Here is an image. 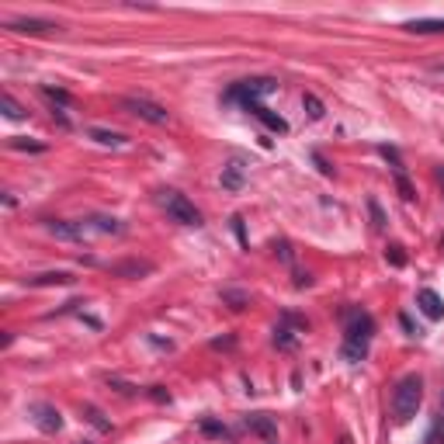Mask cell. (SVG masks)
Listing matches in <instances>:
<instances>
[{
    "instance_id": "obj_21",
    "label": "cell",
    "mask_w": 444,
    "mask_h": 444,
    "mask_svg": "<svg viewBox=\"0 0 444 444\" xmlns=\"http://www.w3.org/2000/svg\"><path fill=\"white\" fill-rule=\"evenodd\" d=\"M202 434L219 438V441H229V427H226V424H215V420H208V416L202 420Z\"/></svg>"
},
{
    "instance_id": "obj_14",
    "label": "cell",
    "mask_w": 444,
    "mask_h": 444,
    "mask_svg": "<svg viewBox=\"0 0 444 444\" xmlns=\"http://www.w3.org/2000/svg\"><path fill=\"white\" fill-rule=\"evenodd\" d=\"M87 226H90V229H97V233H112V236H121V233H125L121 219H115V215H90V219H87Z\"/></svg>"
},
{
    "instance_id": "obj_31",
    "label": "cell",
    "mask_w": 444,
    "mask_h": 444,
    "mask_svg": "<svg viewBox=\"0 0 444 444\" xmlns=\"http://www.w3.org/2000/svg\"><path fill=\"white\" fill-rule=\"evenodd\" d=\"M233 229H236L240 243H246V236H243V219H240V215H233Z\"/></svg>"
},
{
    "instance_id": "obj_1",
    "label": "cell",
    "mask_w": 444,
    "mask_h": 444,
    "mask_svg": "<svg viewBox=\"0 0 444 444\" xmlns=\"http://www.w3.org/2000/svg\"><path fill=\"white\" fill-rule=\"evenodd\" d=\"M371 333H375V320L364 309H344V347H340L344 361H361L368 354Z\"/></svg>"
},
{
    "instance_id": "obj_5",
    "label": "cell",
    "mask_w": 444,
    "mask_h": 444,
    "mask_svg": "<svg viewBox=\"0 0 444 444\" xmlns=\"http://www.w3.org/2000/svg\"><path fill=\"white\" fill-rule=\"evenodd\" d=\"M121 108L132 112L136 119L150 121V125H167L170 121V112L163 104H157V101H150V97H121Z\"/></svg>"
},
{
    "instance_id": "obj_9",
    "label": "cell",
    "mask_w": 444,
    "mask_h": 444,
    "mask_svg": "<svg viewBox=\"0 0 444 444\" xmlns=\"http://www.w3.org/2000/svg\"><path fill=\"white\" fill-rule=\"evenodd\" d=\"M11 32H21V35H42V32H52L56 21H45V18H14L7 21Z\"/></svg>"
},
{
    "instance_id": "obj_34",
    "label": "cell",
    "mask_w": 444,
    "mask_h": 444,
    "mask_svg": "<svg viewBox=\"0 0 444 444\" xmlns=\"http://www.w3.org/2000/svg\"><path fill=\"white\" fill-rule=\"evenodd\" d=\"M337 444H354V441H351V434H344V438H340Z\"/></svg>"
},
{
    "instance_id": "obj_33",
    "label": "cell",
    "mask_w": 444,
    "mask_h": 444,
    "mask_svg": "<svg viewBox=\"0 0 444 444\" xmlns=\"http://www.w3.org/2000/svg\"><path fill=\"white\" fill-rule=\"evenodd\" d=\"M438 184H441V191H444V163L438 167Z\"/></svg>"
},
{
    "instance_id": "obj_10",
    "label": "cell",
    "mask_w": 444,
    "mask_h": 444,
    "mask_svg": "<svg viewBox=\"0 0 444 444\" xmlns=\"http://www.w3.org/2000/svg\"><path fill=\"white\" fill-rule=\"evenodd\" d=\"M243 108H246V112H250L253 119H260V121H264V125H268L271 132H278V136H282V132H288V121H284L282 115H275L271 108H264L260 101H253V104H243Z\"/></svg>"
},
{
    "instance_id": "obj_12",
    "label": "cell",
    "mask_w": 444,
    "mask_h": 444,
    "mask_svg": "<svg viewBox=\"0 0 444 444\" xmlns=\"http://www.w3.org/2000/svg\"><path fill=\"white\" fill-rule=\"evenodd\" d=\"M246 427H250L253 434H260L264 441H275V438H278V427H275V420H271L268 413H250V416H246Z\"/></svg>"
},
{
    "instance_id": "obj_17",
    "label": "cell",
    "mask_w": 444,
    "mask_h": 444,
    "mask_svg": "<svg viewBox=\"0 0 444 444\" xmlns=\"http://www.w3.org/2000/svg\"><path fill=\"white\" fill-rule=\"evenodd\" d=\"M222 188H226V191H240L243 188V167L240 163L222 167Z\"/></svg>"
},
{
    "instance_id": "obj_22",
    "label": "cell",
    "mask_w": 444,
    "mask_h": 444,
    "mask_svg": "<svg viewBox=\"0 0 444 444\" xmlns=\"http://www.w3.org/2000/svg\"><path fill=\"white\" fill-rule=\"evenodd\" d=\"M275 344H278L282 351H292V347H295V333H292L288 326H278V330H275Z\"/></svg>"
},
{
    "instance_id": "obj_3",
    "label": "cell",
    "mask_w": 444,
    "mask_h": 444,
    "mask_svg": "<svg viewBox=\"0 0 444 444\" xmlns=\"http://www.w3.org/2000/svg\"><path fill=\"white\" fill-rule=\"evenodd\" d=\"M160 205L163 212L170 215V222H177V226H202V212L195 208V202H188L181 191H174V188H163L160 191Z\"/></svg>"
},
{
    "instance_id": "obj_6",
    "label": "cell",
    "mask_w": 444,
    "mask_h": 444,
    "mask_svg": "<svg viewBox=\"0 0 444 444\" xmlns=\"http://www.w3.org/2000/svg\"><path fill=\"white\" fill-rule=\"evenodd\" d=\"M45 229L56 236V240H66V243H83L90 236V226L87 222H73V219H45Z\"/></svg>"
},
{
    "instance_id": "obj_25",
    "label": "cell",
    "mask_w": 444,
    "mask_h": 444,
    "mask_svg": "<svg viewBox=\"0 0 444 444\" xmlns=\"http://www.w3.org/2000/svg\"><path fill=\"white\" fill-rule=\"evenodd\" d=\"M14 150H28V153H45V143H32V139H11Z\"/></svg>"
},
{
    "instance_id": "obj_27",
    "label": "cell",
    "mask_w": 444,
    "mask_h": 444,
    "mask_svg": "<svg viewBox=\"0 0 444 444\" xmlns=\"http://www.w3.org/2000/svg\"><path fill=\"white\" fill-rule=\"evenodd\" d=\"M396 184H400V195H403V202H413V198H416V191H413V184L406 181V174H396Z\"/></svg>"
},
{
    "instance_id": "obj_29",
    "label": "cell",
    "mask_w": 444,
    "mask_h": 444,
    "mask_svg": "<svg viewBox=\"0 0 444 444\" xmlns=\"http://www.w3.org/2000/svg\"><path fill=\"white\" fill-rule=\"evenodd\" d=\"M368 208H371V219H375V229H382V226H385V215H382V208H378V202H368Z\"/></svg>"
},
{
    "instance_id": "obj_32",
    "label": "cell",
    "mask_w": 444,
    "mask_h": 444,
    "mask_svg": "<svg viewBox=\"0 0 444 444\" xmlns=\"http://www.w3.org/2000/svg\"><path fill=\"white\" fill-rule=\"evenodd\" d=\"M438 444H444V413H441V420H438Z\"/></svg>"
},
{
    "instance_id": "obj_7",
    "label": "cell",
    "mask_w": 444,
    "mask_h": 444,
    "mask_svg": "<svg viewBox=\"0 0 444 444\" xmlns=\"http://www.w3.org/2000/svg\"><path fill=\"white\" fill-rule=\"evenodd\" d=\"M28 413H32V424L39 427L42 434H59L63 431V413L52 403H32Z\"/></svg>"
},
{
    "instance_id": "obj_26",
    "label": "cell",
    "mask_w": 444,
    "mask_h": 444,
    "mask_svg": "<svg viewBox=\"0 0 444 444\" xmlns=\"http://www.w3.org/2000/svg\"><path fill=\"white\" fill-rule=\"evenodd\" d=\"M42 94H45L49 101H56V104H70V94L59 90V87H42Z\"/></svg>"
},
{
    "instance_id": "obj_19",
    "label": "cell",
    "mask_w": 444,
    "mask_h": 444,
    "mask_svg": "<svg viewBox=\"0 0 444 444\" xmlns=\"http://www.w3.org/2000/svg\"><path fill=\"white\" fill-rule=\"evenodd\" d=\"M0 108H4V115H7V119H25V108H21V104H18V101H14V94H7V90H4V94H0Z\"/></svg>"
},
{
    "instance_id": "obj_18",
    "label": "cell",
    "mask_w": 444,
    "mask_h": 444,
    "mask_svg": "<svg viewBox=\"0 0 444 444\" xmlns=\"http://www.w3.org/2000/svg\"><path fill=\"white\" fill-rule=\"evenodd\" d=\"M83 416H87V424H94L101 434H112V420H104V413L94 403H83Z\"/></svg>"
},
{
    "instance_id": "obj_30",
    "label": "cell",
    "mask_w": 444,
    "mask_h": 444,
    "mask_svg": "<svg viewBox=\"0 0 444 444\" xmlns=\"http://www.w3.org/2000/svg\"><path fill=\"white\" fill-rule=\"evenodd\" d=\"M150 396H153L157 403H170V392H163L160 385H153V389H150Z\"/></svg>"
},
{
    "instance_id": "obj_13",
    "label": "cell",
    "mask_w": 444,
    "mask_h": 444,
    "mask_svg": "<svg viewBox=\"0 0 444 444\" xmlns=\"http://www.w3.org/2000/svg\"><path fill=\"white\" fill-rule=\"evenodd\" d=\"M25 284L32 288H49V284H73V275L70 271H45V275H28Z\"/></svg>"
},
{
    "instance_id": "obj_11",
    "label": "cell",
    "mask_w": 444,
    "mask_h": 444,
    "mask_svg": "<svg viewBox=\"0 0 444 444\" xmlns=\"http://www.w3.org/2000/svg\"><path fill=\"white\" fill-rule=\"evenodd\" d=\"M112 275H119V278H146V275H153V264L150 260H121V264H112Z\"/></svg>"
},
{
    "instance_id": "obj_2",
    "label": "cell",
    "mask_w": 444,
    "mask_h": 444,
    "mask_svg": "<svg viewBox=\"0 0 444 444\" xmlns=\"http://www.w3.org/2000/svg\"><path fill=\"white\" fill-rule=\"evenodd\" d=\"M424 403V378L420 375H403L392 389V420L409 424L416 416V409Z\"/></svg>"
},
{
    "instance_id": "obj_24",
    "label": "cell",
    "mask_w": 444,
    "mask_h": 444,
    "mask_svg": "<svg viewBox=\"0 0 444 444\" xmlns=\"http://www.w3.org/2000/svg\"><path fill=\"white\" fill-rule=\"evenodd\" d=\"M222 302H229L233 309H243V306L250 302V295H243V292H229V288H226V292H222Z\"/></svg>"
},
{
    "instance_id": "obj_15",
    "label": "cell",
    "mask_w": 444,
    "mask_h": 444,
    "mask_svg": "<svg viewBox=\"0 0 444 444\" xmlns=\"http://www.w3.org/2000/svg\"><path fill=\"white\" fill-rule=\"evenodd\" d=\"M406 32H416V35H434L444 32V18H420V21H406Z\"/></svg>"
},
{
    "instance_id": "obj_23",
    "label": "cell",
    "mask_w": 444,
    "mask_h": 444,
    "mask_svg": "<svg viewBox=\"0 0 444 444\" xmlns=\"http://www.w3.org/2000/svg\"><path fill=\"white\" fill-rule=\"evenodd\" d=\"M385 260H389L392 268H403V264H406L403 246H400V243H389V246H385Z\"/></svg>"
},
{
    "instance_id": "obj_20",
    "label": "cell",
    "mask_w": 444,
    "mask_h": 444,
    "mask_svg": "<svg viewBox=\"0 0 444 444\" xmlns=\"http://www.w3.org/2000/svg\"><path fill=\"white\" fill-rule=\"evenodd\" d=\"M302 104H306V112H309V119H313V121H320L326 115L323 101H320L316 94H302Z\"/></svg>"
},
{
    "instance_id": "obj_16",
    "label": "cell",
    "mask_w": 444,
    "mask_h": 444,
    "mask_svg": "<svg viewBox=\"0 0 444 444\" xmlns=\"http://www.w3.org/2000/svg\"><path fill=\"white\" fill-rule=\"evenodd\" d=\"M87 136H90L94 143H101V146H115V150L128 143V139H125L121 132H108V128H87Z\"/></svg>"
},
{
    "instance_id": "obj_4",
    "label": "cell",
    "mask_w": 444,
    "mask_h": 444,
    "mask_svg": "<svg viewBox=\"0 0 444 444\" xmlns=\"http://www.w3.org/2000/svg\"><path fill=\"white\" fill-rule=\"evenodd\" d=\"M278 90V80H271V77H257V80H240L229 87V94H226V101H240V104H253V101H260L264 94H275Z\"/></svg>"
},
{
    "instance_id": "obj_28",
    "label": "cell",
    "mask_w": 444,
    "mask_h": 444,
    "mask_svg": "<svg viewBox=\"0 0 444 444\" xmlns=\"http://www.w3.org/2000/svg\"><path fill=\"white\" fill-rule=\"evenodd\" d=\"M108 385L119 389V392H125V396H136V392H139L136 385H128V382H121V378H108Z\"/></svg>"
},
{
    "instance_id": "obj_8",
    "label": "cell",
    "mask_w": 444,
    "mask_h": 444,
    "mask_svg": "<svg viewBox=\"0 0 444 444\" xmlns=\"http://www.w3.org/2000/svg\"><path fill=\"white\" fill-rule=\"evenodd\" d=\"M416 306L427 320H444V299L434 292V288H420L416 292Z\"/></svg>"
},
{
    "instance_id": "obj_35",
    "label": "cell",
    "mask_w": 444,
    "mask_h": 444,
    "mask_svg": "<svg viewBox=\"0 0 444 444\" xmlns=\"http://www.w3.org/2000/svg\"><path fill=\"white\" fill-rule=\"evenodd\" d=\"M83 444H87V441H83Z\"/></svg>"
}]
</instances>
